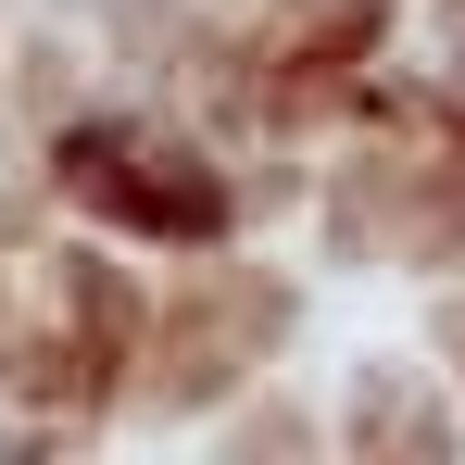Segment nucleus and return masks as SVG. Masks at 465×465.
Instances as JSON below:
<instances>
[{
  "mask_svg": "<svg viewBox=\"0 0 465 465\" xmlns=\"http://www.w3.org/2000/svg\"><path fill=\"white\" fill-rule=\"evenodd\" d=\"M64 189H76L88 214L152 227V239H214L227 227V189L176 152V139H152V126H76V139H64Z\"/></svg>",
  "mask_w": 465,
  "mask_h": 465,
  "instance_id": "nucleus-1",
  "label": "nucleus"
}]
</instances>
